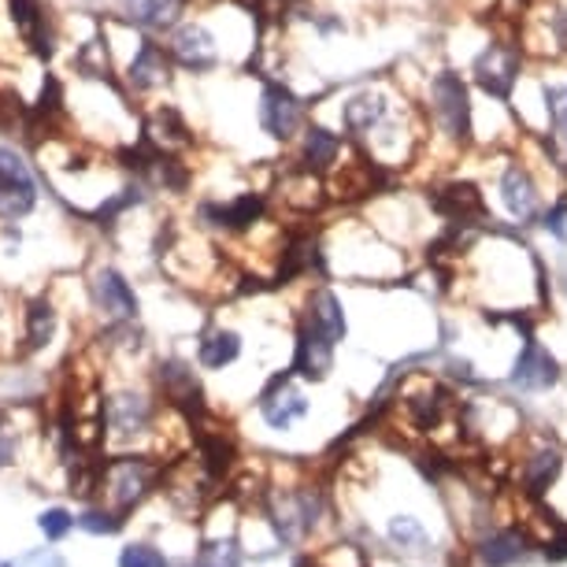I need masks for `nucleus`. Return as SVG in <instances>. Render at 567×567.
Returning <instances> with one entry per match:
<instances>
[{
	"mask_svg": "<svg viewBox=\"0 0 567 567\" xmlns=\"http://www.w3.org/2000/svg\"><path fill=\"white\" fill-rule=\"evenodd\" d=\"M85 297H90V308L104 323H137V316H142V301H137L131 278L112 264L93 267L90 278H85Z\"/></svg>",
	"mask_w": 567,
	"mask_h": 567,
	"instance_id": "10",
	"label": "nucleus"
},
{
	"mask_svg": "<svg viewBox=\"0 0 567 567\" xmlns=\"http://www.w3.org/2000/svg\"><path fill=\"white\" fill-rule=\"evenodd\" d=\"M120 74H123L120 85H123L126 97L148 101V97H159V93H167L171 85H175L178 68H175V60H171L164 41L137 30L134 49H131V56H126Z\"/></svg>",
	"mask_w": 567,
	"mask_h": 567,
	"instance_id": "5",
	"label": "nucleus"
},
{
	"mask_svg": "<svg viewBox=\"0 0 567 567\" xmlns=\"http://www.w3.org/2000/svg\"><path fill=\"white\" fill-rule=\"evenodd\" d=\"M334 341L319 334L316 327H308L301 319L297 327V338H293V374L297 379H308V382H323L330 371H334Z\"/></svg>",
	"mask_w": 567,
	"mask_h": 567,
	"instance_id": "17",
	"label": "nucleus"
},
{
	"mask_svg": "<svg viewBox=\"0 0 567 567\" xmlns=\"http://www.w3.org/2000/svg\"><path fill=\"white\" fill-rule=\"evenodd\" d=\"M120 567H167V556L153 549V545H126Z\"/></svg>",
	"mask_w": 567,
	"mask_h": 567,
	"instance_id": "27",
	"label": "nucleus"
},
{
	"mask_svg": "<svg viewBox=\"0 0 567 567\" xmlns=\"http://www.w3.org/2000/svg\"><path fill=\"white\" fill-rule=\"evenodd\" d=\"M426 120L445 145L460 148L471 142V93L456 71L431 74V82H426Z\"/></svg>",
	"mask_w": 567,
	"mask_h": 567,
	"instance_id": "3",
	"label": "nucleus"
},
{
	"mask_svg": "<svg viewBox=\"0 0 567 567\" xmlns=\"http://www.w3.org/2000/svg\"><path fill=\"white\" fill-rule=\"evenodd\" d=\"M308 123V101L297 97L286 82H264L256 97V126L278 145H293Z\"/></svg>",
	"mask_w": 567,
	"mask_h": 567,
	"instance_id": "8",
	"label": "nucleus"
},
{
	"mask_svg": "<svg viewBox=\"0 0 567 567\" xmlns=\"http://www.w3.org/2000/svg\"><path fill=\"white\" fill-rule=\"evenodd\" d=\"M523 556V538L516 530H501V534H489L483 542V560L489 567H512Z\"/></svg>",
	"mask_w": 567,
	"mask_h": 567,
	"instance_id": "22",
	"label": "nucleus"
},
{
	"mask_svg": "<svg viewBox=\"0 0 567 567\" xmlns=\"http://www.w3.org/2000/svg\"><path fill=\"white\" fill-rule=\"evenodd\" d=\"M0 567H12V564H0Z\"/></svg>",
	"mask_w": 567,
	"mask_h": 567,
	"instance_id": "35",
	"label": "nucleus"
},
{
	"mask_svg": "<svg viewBox=\"0 0 567 567\" xmlns=\"http://www.w3.org/2000/svg\"><path fill=\"white\" fill-rule=\"evenodd\" d=\"M142 142L156 153L182 156L197 145L194 126L175 101H153V109L142 115Z\"/></svg>",
	"mask_w": 567,
	"mask_h": 567,
	"instance_id": "12",
	"label": "nucleus"
},
{
	"mask_svg": "<svg viewBox=\"0 0 567 567\" xmlns=\"http://www.w3.org/2000/svg\"><path fill=\"white\" fill-rule=\"evenodd\" d=\"M560 379V363H556L549 352H545L538 341H527L516 360V371H512V386L519 390H549Z\"/></svg>",
	"mask_w": 567,
	"mask_h": 567,
	"instance_id": "21",
	"label": "nucleus"
},
{
	"mask_svg": "<svg viewBox=\"0 0 567 567\" xmlns=\"http://www.w3.org/2000/svg\"><path fill=\"white\" fill-rule=\"evenodd\" d=\"M101 431L112 442V449H142L153 442L159 431V404L156 393L145 386H115L109 398L101 401Z\"/></svg>",
	"mask_w": 567,
	"mask_h": 567,
	"instance_id": "1",
	"label": "nucleus"
},
{
	"mask_svg": "<svg viewBox=\"0 0 567 567\" xmlns=\"http://www.w3.org/2000/svg\"><path fill=\"white\" fill-rule=\"evenodd\" d=\"M12 567H68V564H63V556H60V553H52V549H38V553L19 556V560H16Z\"/></svg>",
	"mask_w": 567,
	"mask_h": 567,
	"instance_id": "31",
	"label": "nucleus"
},
{
	"mask_svg": "<svg viewBox=\"0 0 567 567\" xmlns=\"http://www.w3.org/2000/svg\"><path fill=\"white\" fill-rule=\"evenodd\" d=\"M56 330L60 308L49 293H34L30 301H23V312H19V352H27V357L45 352L56 341Z\"/></svg>",
	"mask_w": 567,
	"mask_h": 567,
	"instance_id": "16",
	"label": "nucleus"
},
{
	"mask_svg": "<svg viewBox=\"0 0 567 567\" xmlns=\"http://www.w3.org/2000/svg\"><path fill=\"white\" fill-rule=\"evenodd\" d=\"M4 16L19 45L34 60L49 63L60 52V19L49 8V0H4Z\"/></svg>",
	"mask_w": 567,
	"mask_h": 567,
	"instance_id": "9",
	"label": "nucleus"
},
{
	"mask_svg": "<svg viewBox=\"0 0 567 567\" xmlns=\"http://www.w3.org/2000/svg\"><path fill=\"white\" fill-rule=\"evenodd\" d=\"M194 223L197 230L216 234V238H245L267 223V197L256 189H241L234 197H197Z\"/></svg>",
	"mask_w": 567,
	"mask_h": 567,
	"instance_id": "4",
	"label": "nucleus"
},
{
	"mask_svg": "<svg viewBox=\"0 0 567 567\" xmlns=\"http://www.w3.org/2000/svg\"><path fill=\"white\" fill-rule=\"evenodd\" d=\"M41 208V175L23 148L0 142V223H27Z\"/></svg>",
	"mask_w": 567,
	"mask_h": 567,
	"instance_id": "6",
	"label": "nucleus"
},
{
	"mask_svg": "<svg viewBox=\"0 0 567 567\" xmlns=\"http://www.w3.org/2000/svg\"><path fill=\"white\" fill-rule=\"evenodd\" d=\"M38 527H41V534H45V538L60 542L63 534L74 527V516H71L68 508H45V512H41V519H38Z\"/></svg>",
	"mask_w": 567,
	"mask_h": 567,
	"instance_id": "28",
	"label": "nucleus"
},
{
	"mask_svg": "<svg viewBox=\"0 0 567 567\" xmlns=\"http://www.w3.org/2000/svg\"><path fill=\"white\" fill-rule=\"evenodd\" d=\"M189 16V0H115V19L142 34H167Z\"/></svg>",
	"mask_w": 567,
	"mask_h": 567,
	"instance_id": "15",
	"label": "nucleus"
},
{
	"mask_svg": "<svg viewBox=\"0 0 567 567\" xmlns=\"http://www.w3.org/2000/svg\"><path fill=\"white\" fill-rule=\"evenodd\" d=\"M545 556H553V560H564V556H567V534H560L556 542H549V549H545Z\"/></svg>",
	"mask_w": 567,
	"mask_h": 567,
	"instance_id": "32",
	"label": "nucleus"
},
{
	"mask_svg": "<svg viewBox=\"0 0 567 567\" xmlns=\"http://www.w3.org/2000/svg\"><path fill=\"white\" fill-rule=\"evenodd\" d=\"M308 412H312V401H308V393L293 382V374H275L271 386L256 401V415L264 420V426H271L278 434L293 431L297 423L308 420Z\"/></svg>",
	"mask_w": 567,
	"mask_h": 567,
	"instance_id": "13",
	"label": "nucleus"
},
{
	"mask_svg": "<svg viewBox=\"0 0 567 567\" xmlns=\"http://www.w3.org/2000/svg\"><path fill=\"white\" fill-rule=\"evenodd\" d=\"M501 205L519 227H530L534 219L542 216V194L538 182L523 164H508L505 175H501Z\"/></svg>",
	"mask_w": 567,
	"mask_h": 567,
	"instance_id": "18",
	"label": "nucleus"
},
{
	"mask_svg": "<svg viewBox=\"0 0 567 567\" xmlns=\"http://www.w3.org/2000/svg\"><path fill=\"white\" fill-rule=\"evenodd\" d=\"M346 134H338L334 126L323 123H305V131L297 134V153H293V167L308 171V175H327V171L338 167L341 153H346Z\"/></svg>",
	"mask_w": 567,
	"mask_h": 567,
	"instance_id": "14",
	"label": "nucleus"
},
{
	"mask_svg": "<svg viewBox=\"0 0 567 567\" xmlns=\"http://www.w3.org/2000/svg\"><path fill=\"white\" fill-rule=\"evenodd\" d=\"M556 475H560V453H556V449H542L538 456L527 460V486H530V494H542V489L549 486Z\"/></svg>",
	"mask_w": 567,
	"mask_h": 567,
	"instance_id": "23",
	"label": "nucleus"
},
{
	"mask_svg": "<svg viewBox=\"0 0 567 567\" xmlns=\"http://www.w3.org/2000/svg\"><path fill=\"white\" fill-rule=\"evenodd\" d=\"M241 349H245L241 330H234L227 323H212L197 338V368L208 374H223L230 363L241 360Z\"/></svg>",
	"mask_w": 567,
	"mask_h": 567,
	"instance_id": "19",
	"label": "nucleus"
},
{
	"mask_svg": "<svg viewBox=\"0 0 567 567\" xmlns=\"http://www.w3.org/2000/svg\"><path fill=\"white\" fill-rule=\"evenodd\" d=\"M519 68H523L519 45H512V41H489L475 56V63H471V79H475L478 90L489 93V97L508 101L519 82Z\"/></svg>",
	"mask_w": 567,
	"mask_h": 567,
	"instance_id": "11",
	"label": "nucleus"
},
{
	"mask_svg": "<svg viewBox=\"0 0 567 567\" xmlns=\"http://www.w3.org/2000/svg\"><path fill=\"white\" fill-rule=\"evenodd\" d=\"M164 478V471H159L156 460L148 456H115L109 464L101 467V489L104 497H109V508L126 516V512H134L142 501L153 494L156 483Z\"/></svg>",
	"mask_w": 567,
	"mask_h": 567,
	"instance_id": "7",
	"label": "nucleus"
},
{
	"mask_svg": "<svg viewBox=\"0 0 567 567\" xmlns=\"http://www.w3.org/2000/svg\"><path fill=\"white\" fill-rule=\"evenodd\" d=\"M82 4H93V0H82Z\"/></svg>",
	"mask_w": 567,
	"mask_h": 567,
	"instance_id": "34",
	"label": "nucleus"
},
{
	"mask_svg": "<svg viewBox=\"0 0 567 567\" xmlns=\"http://www.w3.org/2000/svg\"><path fill=\"white\" fill-rule=\"evenodd\" d=\"M305 323L316 327L319 334L330 338L334 346L346 341V308H341V297L334 290H327V286H316L312 293H308V305H305Z\"/></svg>",
	"mask_w": 567,
	"mask_h": 567,
	"instance_id": "20",
	"label": "nucleus"
},
{
	"mask_svg": "<svg viewBox=\"0 0 567 567\" xmlns=\"http://www.w3.org/2000/svg\"><path fill=\"white\" fill-rule=\"evenodd\" d=\"M164 45L171 52V60H175V68L182 74H197V79L216 74L223 68V60H227V45H223L216 23H208L205 16L194 12L167 30Z\"/></svg>",
	"mask_w": 567,
	"mask_h": 567,
	"instance_id": "2",
	"label": "nucleus"
},
{
	"mask_svg": "<svg viewBox=\"0 0 567 567\" xmlns=\"http://www.w3.org/2000/svg\"><path fill=\"white\" fill-rule=\"evenodd\" d=\"M542 227L553 234V238L567 241V200H556V205L542 216Z\"/></svg>",
	"mask_w": 567,
	"mask_h": 567,
	"instance_id": "30",
	"label": "nucleus"
},
{
	"mask_svg": "<svg viewBox=\"0 0 567 567\" xmlns=\"http://www.w3.org/2000/svg\"><path fill=\"white\" fill-rule=\"evenodd\" d=\"M545 101H549L553 134L567 145V85H545Z\"/></svg>",
	"mask_w": 567,
	"mask_h": 567,
	"instance_id": "25",
	"label": "nucleus"
},
{
	"mask_svg": "<svg viewBox=\"0 0 567 567\" xmlns=\"http://www.w3.org/2000/svg\"><path fill=\"white\" fill-rule=\"evenodd\" d=\"M74 523H79L82 530H90V534H115L123 527V516H120V512H112V508H85Z\"/></svg>",
	"mask_w": 567,
	"mask_h": 567,
	"instance_id": "26",
	"label": "nucleus"
},
{
	"mask_svg": "<svg viewBox=\"0 0 567 567\" xmlns=\"http://www.w3.org/2000/svg\"><path fill=\"white\" fill-rule=\"evenodd\" d=\"M297 567H312V564H308V560H301V564H297Z\"/></svg>",
	"mask_w": 567,
	"mask_h": 567,
	"instance_id": "33",
	"label": "nucleus"
},
{
	"mask_svg": "<svg viewBox=\"0 0 567 567\" xmlns=\"http://www.w3.org/2000/svg\"><path fill=\"white\" fill-rule=\"evenodd\" d=\"M186 567H241V549L234 542H208Z\"/></svg>",
	"mask_w": 567,
	"mask_h": 567,
	"instance_id": "24",
	"label": "nucleus"
},
{
	"mask_svg": "<svg viewBox=\"0 0 567 567\" xmlns=\"http://www.w3.org/2000/svg\"><path fill=\"white\" fill-rule=\"evenodd\" d=\"M390 538H393V545H401V549H412V545H423L426 542V534H423V527L415 519L398 516V519L390 523Z\"/></svg>",
	"mask_w": 567,
	"mask_h": 567,
	"instance_id": "29",
	"label": "nucleus"
}]
</instances>
